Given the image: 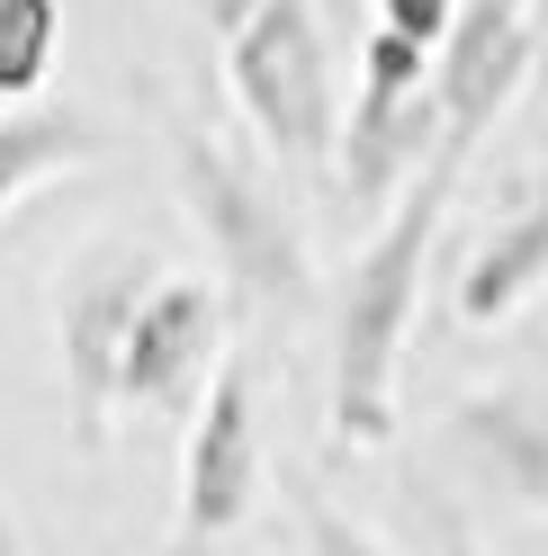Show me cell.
Returning <instances> with one entry per match:
<instances>
[{"mask_svg": "<svg viewBox=\"0 0 548 556\" xmlns=\"http://www.w3.org/2000/svg\"><path fill=\"white\" fill-rule=\"evenodd\" d=\"M216 54L252 144L288 170H324L341 144V81H333L315 0H261L234 37H216Z\"/></svg>", "mask_w": 548, "mask_h": 556, "instance_id": "3", "label": "cell"}, {"mask_svg": "<svg viewBox=\"0 0 548 556\" xmlns=\"http://www.w3.org/2000/svg\"><path fill=\"white\" fill-rule=\"evenodd\" d=\"M171 180L198 242L216 252V278L234 305L252 315H297L315 296V261H306V225L288 189L270 180V162H252L244 144H225L208 126H171Z\"/></svg>", "mask_w": 548, "mask_h": 556, "instance_id": "2", "label": "cell"}, {"mask_svg": "<svg viewBox=\"0 0 548 556\" xmlns=\"http://www.w3.org/2000/svg\"><path fill=\"white\" fill-rule=\"evenodd\" d=\"M297 530H306V556H387L351 511H333L324 494H297Z\"/></svg>", "mask_w": 548, "mask_h": 556, "instance_id": "13", "label": "cell"}, {"mask_svg": "<svg viewBox=\"0 0 548 556\" xmlns=\"http://www.w3.org/2000/svg\"><path fill=\"white\" fill-rule=\"evenodd\" d=\"M450 448L495 494L548 511V395L531 387H476L450 404Z\"/></svg>", "mask_w": 548, "mask_h": 556, "instance_id": "9", "label": "cell"}, {"mask_svg": "<svg viewBox=\"0 0 548 556\" xmlns=\"http://www.w3.org/2000/svg\"><path fill=\"white\" fill-rule=\"evenodd\" d=\"M423 539H432V556H486V547L468 539V520L440 511V503H423Z\"/></svg>", "mask_w": 548, "mask_h": 556, "instance_id": "15", "label": "cell"}, {"mask_svg": "<svg viewBox=\"0 0 548 556\" xmlns=\"http://www.w3.org/2000/svg\"><path fill=\"white\" fill-rule=\"evenodd\" d=\"M261 10V0H198V18H208V37H234V27H244Z\"/></svg>", "mask_w": 548, "mask_h": 556, "instance_id": "16", "label": "cell"}, {"mask_svg": "<svg viewBox=\"0 0 548 556\" xmlns=\"http://www.w3.org/2000/svg\"><path fill=\"white\" fill-rule=\"evenodd\" d=\"M63 54V0H0V99L27 109Z\"/></svg>", "mask_w": 548, "mask_h": 556, "instance_id": "12", "label": "cell"}, {"mask_svg": "<svg viewBox=\"0 0 548 556\" xmlns=\"http://www.w3.org/2000/svg\"><path fill=\"white\" fill-rule=\"evenodd\" d=\"M225 332H234V296L225 278H189L162 269V288L145 296L126 341V377H117V413H198V395L225 368Z\"/></svg>", "mask_w": 548, "mask_h": 556, "instance_id": "8", "label": "cell"}, {"mask_svg": "<svg viewBox=\"0 0 548 556\" xmlns=\"http://www.w3.org/2000/svg\"><path fill=\"white\" fill-rule=\"evenodd\" d=\"M0 556H37V547H27V530H18V511H10V503H0Z\"/></svg>", "mask_w": 548, "mask_h": 556, "instance_id": "17", "label": "cell"}, {"mask_svg": "<svg viewBox=\"0 0 548 556\" xmlns=\"http://www.w3.org/2000/svg\"><path fill=\"white\" fill-rule=\"evenodd\" d=\"M459 170L450 153L423 162V180L404 189L369 242L341 269V296H333V448H378L396 431V377H404V341L423 324V278H432V242L440 216L459 198Z\"/></svg>", "mask_w": 548, "mask_h": 556, "instance_id": "1", "label": "cell"}, {"mask_svg": "<svg viewBox=\"0 0 548 556\" xmlns=\"http://www.w3.org/2000/svg\"><path fill=\"white\" fill-rule=\"evenodd\" d=\"M162 288V261L145 242H90L73 269L54 278V368H63V413H73L82 448H109L117 431V377H126V341L145 296Z\"/></svg>", "mask_w": 548, "mask_h": 556, "instance_id": "4", "label": "cell"}, {"mask_svg": "<svg viewBox=\"0 0 548 556\" xmlns=\"http://www.w3.org/2000/svg\"><path fill=\"white\" fill-rule=\"evenodd\" d=\"M548 288V170L476 233V252L459 269V324H503Z\"/></svg>", "mask_w": 548, "mask_h": 556, "instance_id": "10", "label": "cell"}, {"mask_svg": "<svg viewBox=\"0 0 548 556\" xmlns=\"http://www.w3.org/2000/svg\"><path fill=\"white\" fill-rule=\"evenodd\" d=\"M539 81V0H459L450 37L432 54L440 99V153L468 162L512 117V99Z\"/></svg>", "mask_w": 548, "mask_h": 556, "instance_id": "6", "label": "cell"}, {"mask_svg": "<svg viewBox=\"0 0 548 556\" xmlns=\"http://www.w3.org/2000/svg\"><path fill=\"white\" fill-rule=\"evenodd\" d=\"M440 153V99H432V46L396 37L369 18L360 37V90L341 109V144H333V180L360 216L387 206L423 180V162Z\"/></svg>", "mask_w": 548, "mask_h": 556, "instance_id": "5", "label": "cell"}, {"mask_svg": "<svg viewBox=\"0 0 548 556\" xmlns=\"http://www.w3.org/2000/svg\"><path fill=\"white\" fill-rule=\"evenodd\" d=\"M369 18L396 27V37H414L440 54V37H450V18H459V0H369Z\"/></svg>", "mask_w": 548, "mask_h": 556, "instance_id": "14", "label": "cell"}, {"mask_svg": "<svg viewBox=\"0 0 548 556\" xmlns=\"http://www.w3.org/2000/svg\"><path fill=\"white\" fill-rule=\"evenodd\" d=\"M90 153H99V126L82 109H10L0 117V216L63 170H82Z\"/></svg>", "mask_w": 548, "mask_h": 556, "instance_id": "11", "label": "cell"}, {"mask_svg": "<svg viewBox=\"0 0 548 556\" xmlns=\"http://www.w3.org/2000/svg\"><path fill=\"white\" fill-rule=\"evenodd\" d=\"M261 494V395L252 368L225 359L216 387L198 395L189 440H180V503H171V547L208 556L225 530H244V511Z\"/></svg>", "mask_w": 548, "mask_h": 556, "instance_id": "7", "label": "cell"}]
</instances>
